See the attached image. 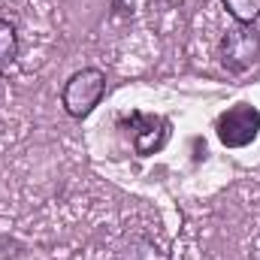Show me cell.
Instances as JSON below:
<instances>
[{"instance_id": "obj_1", "label": "cell", "mask_w": 260, "mask_h": 260, "mask_svg": "<svg viewBox=\"0 0 260 260\" xmlns=\"http://www.w3.org/2000/svg\"><path fill=\"white\" fill-rule=\"evenodd\" d=\"M103 94H106V76H103L100 70L88 67V70L76 73V76L64 85L61 100H64V109L73 118H85V115L103 100Z\"/></svg>"}, {"instance_id": "obj_2", "label": "cell", "mask_w": 260, "mask_h": 260, "mask_svg": "<svg viewBox=\"0 0 260 260\" xmlns=\"http://www.w3.org/2000/svg\"><path fill=\"white\" fill-rule=\"evenodd\" d=\"M260 130V112L248 103H239L233 109H227L221 118H218V139L227 145V148H242L248 145Z\"/></svg>"}, {"instance_id": "obj_3", "label": "cell", "mask_w": 260, "mask_h": 260, "mask_svg": "<svg viewBox=\"0 0 260 260\" xmlns=\"http://www.w3.org/2000/svg\"><path fill=\"white\" fill-rule=\"evenodd\" d=\"M221 55H224V64L230 67V70H245V67H248L260 55L257 34H254V30H248V27L227 30Z\"/></svg>"}, {"instance_id": "obj_4", "label": "cell", "mask_w": 260, "mask_h": 260, "mask_svg": "<svg viewBox=\"0 0 260 260\" xmlns=\"http://www.w3.org/2000/svg\"><path fill=\"white\" fill-rule=\"evenodd\" d=\"M24 27H34V24L21 21L15 12L12 15L0 12V73H6L9 67L18 61L21 46H24Z\"/></svg>"}, {"instance_id": "obj_5", "label": "cell", "mask_w": 260, "mask_h": 260, "mask_svg": "<svg viewBox=\"0 0 260 260\" xmlns=\"http://www.w3.org/2000/svg\"><path fill=\"white\" fill-rule=\"evenodd\" d=\"M133 121V145L139 154H154L164 142H167V121L164 118H154V115H139L133 112L130 115Z\"/></svg>"}, {"instance_id": "obj_6", "label": "cell", "mask_w": 260, "mask_h": 260, "mask_svg": "<svg viewBox=\"0 0 260 260\" xmlns=\"http://www.w3.org/2000/svg\"><path fill=\"white\" fill-rule=\"evenodd\" d=\"M221 3L239 24H251L260 15V0H221Z\"/></svg>"}]
</instances>
